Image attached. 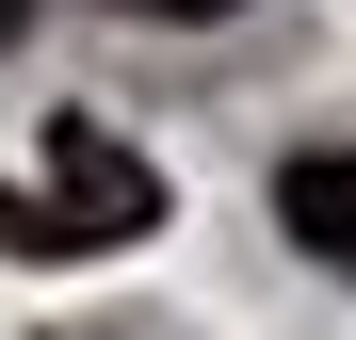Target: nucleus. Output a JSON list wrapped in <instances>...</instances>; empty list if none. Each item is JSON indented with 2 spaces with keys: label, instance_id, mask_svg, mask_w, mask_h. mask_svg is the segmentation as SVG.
<instances>
[{
  "label": "nucleus",
  "instance_id": "1",
  "mask_svg": "<svg viewBox=\"0 0 356 340\" xmlns=\"http://www.w3.org/2000/svg\"><path fill=\"white\" fill-rule=\"evenodd\" d=\"M146 227H162V162L113 146L97 113H49L33 195H0V243L17 259H113V243H146Z\"/></svg>",
  "mask_w": 356,
  "mask_h": 340
},
{
  "label": "nucleus",
  "instance_id": "2",
  "mask_svg": "<svg viewBox=\"0 0 356 340\" xmlns=\"http://www.w3.org/2000/svg\"><path fill=\"white\" fill-rule=\"evenodd\" d=\"M275 227L308 243L324 275H356V146H308V162H275Z\"/></svg>",
  "mask_w": 356,
  "mask_h": 340
},
{
  "label": "nucleus",
  "instance_id": "3",
  "mask_svg": "<svg viewBox=\"0 0 356 340\" xmlns=\"http://www.w3.org/2000/svg\"><path fill=\"white\" fill-rule=\"evenodd\" d=\"M113 17H243V0H113Z\"/></svg>",
  "mask_w": 356,
  "mask_h": 340
},
{
  "label": "nucleus",
  "instance_id": "4",
  "mask_svg": "<svg viewBox=\"0 0 356 340\" xmlns=\"http://www.w3.org/2000/svg\"><path fill=\"white\" fill-rule=\"evenodd\" d=\"M17 33H33V0H0V49H17Z\"/></svg>",
  "mask_w": 356,
  "mask_h": 340
}]
</instances>
